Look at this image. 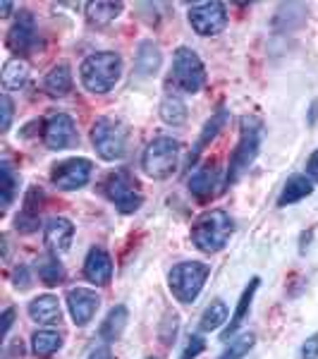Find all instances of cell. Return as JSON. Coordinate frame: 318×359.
I'll list each match as a JSON object with an SVG mask.
<instances>
[{
    "label": "cell",
    "mask_w": 318,
    "mask_h": 359,
    "mask_svg": "<svg viewBox=\"0 0 318 359\" xmlns=\"http://www.w3.org/2000/svg\"><path fill=\"white\" fill-rule=\"evenodd\" d=\"M120 74H123V60H120L118 53H111V50L89 55L79 67L84 89L91 91V94H108L120 82Z\"/></svg>",
    "instance_id": "obj_1"
},
{
    "label": "cell",
    "mask_w": 318,
    "mask_h": 359,
    "mask_svg": "<svg viewBox=\"0 0 318 359\" xmlns=\"http://www.w3.org/2000/svg\"><path fill=\"white\" fill-rule=\"evenodd\" d=\"M233 233H235V223L230 218V213L221 211V208H211V211L201 213L196 218L192 228V240L201 252L216 254L228 245Z\"/></svg>",
    "instance_id": "obj_2"
},
{
    "label": "cell",
    "mask_w": 318,
    "mask_h": 359,
    "mask_svg": "<svg viewBox=\"0 0 318 359\" xmlns=\"http://www.w3.org/2000/svg\"><path fill=\"white\" fill-rule=\"evenodd\" d=\"M261 139H263V123L254 115H244L240 123V142L233 154L228 168V184H235L237 180L249 170V165L256 161L258 149H261Z\"/></svg>",
    "instance_id": "obj_3"
},
{
    "label": "cell",
    "mask_w": 318,
    "mask_h": 359,
    "mask_svg": "<svg viewBox=\"0 0 318 359\" xmlns=\"http://www.w3.org/2000/svg\"><path fill=\"white\" fill-rule=\"evenodd\" d=\"M208 276H211V266L204 262H182L167 276V285H170L172 294L177 302L192 304L204 290Z\"/></svg>",
    "instance_id": "obj_4"
},
{
    "label": "cell",
    "mask_w": 318,
    "mask_h": 359,
    "mask_svg": "<svg viewBox=\"0 0 318 359\" xmlns=\"http://www.w3.org/2000/svg\"><path fill=\"white\" fill-rule=\"evenodd\" d=\"M182 154V144L172 137H158L144 149L141 168L148 177L165 180L177 170V161Z\"/></svg>",
    "instance_id": "obj_5"
},
{
    "label": "cell",
    "mask_w": 318,
    "mask_h": 359,
    "mask_svg": "<svg viewBox=\"0 0 318 359\" xmlns=\"http://www.w3.org/2000/svg\"><path fill=\"white\" fill-rule=\"evenodd\" d=\"M127 132L125 123L115 118H98L91 130V142H94L96 154L103 161H120L127 154Z\"/></svg>",
    "instance_id": "obj_6"
},
{
    "label": "cell",
    "mask_w": 318,
    "mask_h": 359,
    "mask_svg": "<svg viewBox=\"0 0 318 359\" xmlns=\"http://www.w3.org/2000/svg\"><path fill=\"white\" fill-rule=\"evenodd\" d=\"M206 82V69L201 57L192 48H177L172 57L170 86L182 94H196Z\"/></svg>",
    "instance_id": "obj_7"
},
{
    "label": "cell",
    "mask_w": 318,
    "mask_h": 359,
    "mask_svg": "<svg viewBox=\"0 0 318 359\" xmlns=\"http://www.w3.org/2000/svg\"><path fill=\"white\" fill-rule=\"evenodd\" d=\"M103 192L113 201L120 213H134L141 206L144 196L130 170H115L103 180Z\"/></svg>",
    "instance_id": "obj_8"
},
{
    "label": "cell",
    "mask_w": 318,
    "mask_h": 359,
    "mask_svg": "<svg viewBox=\"0 0 318 359\" xmlns=\"http://www.w3.org/2000/svg\"><path fill=\"white\" fill-rule=\"evenodd\" d=\"M189 25L199 36H216L228 27V10L223 3H199L189 8Z\"/></svg>",
    "instance_id": "obj_9"
},
{
    "label": "cell",
    "mask_w": 318,
    "mask_h": 359,
    "mask_svg": "<svg viewBox=\"0 0 318 359\" xmlns=\"http://www.w3.org/2000/svg\"><path fill=\"white\" fill-rule=\"evenodd\" d=\"M79 142L77 125L67 113H55L43 125V144L50 151H65Z\"/></svg>",
    "instance_id": "obj_10"
},
{
    "label": "cell",
    "mask_w": 318,
    "mask_h": 359,
    "mask_svg": "<svg viewBox=\"0 0 318 359\" xmlns=\"http://www.w3.org/2000/svg\"><path fill=\"white\" fill-rule=\"evenodd\" d=\"M91 170H94V163H91L89 158H67L53 168L50 180H53V184L57 189L72 192V189H79L89 182Z\"/></svg>",
    "instance_id": "obj_11"
},
{
    "label": "cell",
    "mask_w": 318,
    "mask_h": 359,
    "mask_svg": "<svg viewBox=\"0 0 318 359\" xmlns=\"http://www.w3.org/2000/svg\"><path fill=\"white\" fill-rule=\"evenodd\" d=\"M98 306H101V297L96 294V290H89V287H72V290L67 292V309L77 326H86V323L94 318Z\"/></svg>",
    "instance_id": "obj_12"
},
{
    "label": "cell",
    "mask_w": 318,
    "mask_h": 359,
    "mask_svg": "<svg viewBox=\"0 0 318 359\" xmlns=\"http://www.w3.org/2000/svg\"><path fill=\"white\" fill-rule=\"evenodd\" d=\"M36 20L32 13H20V17L15 20V25L8 32V48L13 53H27L36 46Z\"/></svg>",
    "instance_id": "obj_13"
},
{
    "label": "cell",
    "mask_w": 318,
    "mask_h": 359,
    "mask_svg": "<svg viewBox=\"0 0 318 359\" xmlns=\"http://www.w3.org/2000/svg\"><path fill=\"white\" fill-rule=\"evenodd\" d=\"M84 276L94 285H108L113 278V259L103 247H91L84 262Z\"/></svg>",
    "instance_id": "obj_14"
},
{
    "label": "cell",
    "mask_w": 318,
    "mask_h": 359,
    "mask_svg": "<svg viewBox=\"0 0 318 359\" xmlns=\"http://www.w3.org/2000/svg\"><path fill=\"white\" fill-rule=\"evenodd\" d=\"M72 237H74V225H72V221H67V218H50V221L46 223L43 240L53 254L69 252Z\"/></svg>",
    "instance_id": "obj_15"
},
{
    "label": "cell",
    "mask_w": 318,
    "mask_h": 359,
    "mask_svg": "<svg viewBox=\"0 0 318 359\" xmlns=\"http://www.w3.org/2000/svg\"><path fill=\"white\" fill-rule=\"evenodd\" d=\"M29 316H32V321H36V323L53 326V323H60L62 311H60V304H57V299L53 294H41V297L29 302Z\"/></svg>",
    "instance_id": "obj_16"
},
{
    "label": "cell",
    "mask_w": 318,
    "mask_h": 359,
    "mask_svg": "<svg viewBox=\"0 0 318 359\" xmlns=\"http://www.w3.org/2000/svg\"><path fill=\"white\" fill-rule=\"evenodd\" d=\"M258 278H251L249 280V285L244 287V292H242V297H240V302H237V309H235V314L230 316V321H228V328L223 331V340L225 343H230V335H235L237 333V328L242 326V321H244V316L249 314V306L254 302V294H256L258 290Z\"/></svg>",
    "instance_id": "obj_17"
},
{
    "label": "cell",
    "mask_w": 318,
    "mask_h": 359,
    "mask_svg": "<svg viewBox=\"0 0 318 359\" xmlns=\"http://www.w3.org/2000/svg\"><path fill=\"white\" fill-rule=\"evenodd\" d=\"M311 192H314V184H311V180L306 175H292L290 180L285 182V187H282L280 196H277V206H292L297 204V201L306 199Z\"/></svg>",
    "instance_id": "obj_18"
},
{
    "label": "cell",
    "mask_w": 318,
    "mask_h": 359,
    "mask_svg": "<svg viewBox=\"0 0 318 359\" xmlns=\"http://www.w3.org/2000/svg\"><path fill=\"white\" fill-rule=\"evenodd\" d=\"M62 347V335L57 331H36L32 335V352L39 359H50Z\"/></svg>",
    "instance_id": "obj_19"
},
{
    "label": "cell",
    "mask_w": 318,
    "mask_h": 359,
    "mask_svg": "<svg viewBox=\"0 0 318 359\" xmlns=\"http://www.w3.org/2000/svg\"><path fill=\"white\" fill-rule=\"evenodd\" d=\"M127 318H130V314H127V306H113L111 314L106 316V321H103L101 331H98V335H101L106 343H115V340L123 335L125 326H127Z\"/></svg>",
    "instance_id": "obj_20"
},
{
    "label": "cell",
    "mask_w": 318,
    "mask_h": 359,
    "mask_svg": "<svg viewBox=\"0 0 318 359\" xmlns=\"http://www.w3.org/2000/svg\"><path fill=\"white\" fill-rule=\"evenodd\" d=\"M43 89L48 91L50 96H67L69 91H72V72H69V67L55 65L48 74H46Z\"/></svg>",
    "instance_id": "obj_21"
},
{
    "label": "cell",
    "mask_w": 318,
    "mask_h": 359,
    "mask_svg": "<svg viewBox=\"0 0 318 359\" xmlns=\"http://www.w3.org/2000/svg\"><path fill=\"white\" fill-rule=\"evenodd\" d=\"M137 72L141 74V77H151V74L158 72L160 67V50L158 46L151 43V41H144L139 46V53H137Z\"/></svg>",
    "instance_id": "obj_22"
},
{
    "label": "cell",
    "mask_w": 318,
    "mask_h": 359,
    "mask_svg": "<svg viewBox=\"0 0 318 359\" xmlns=\"http://www.w3.org/2000/svg\"><path fill=\"white\" fill-rule=\"evenodd\" d=\"M160 118L163 123L172 125V127H180L187 120V106L177 94H167L163 101H160Z\"/></svg>",
    "instance_id": "obj_23"
},
{
    "label": "cell",
    "mask_w": 318,
    "mask_h": 359,
    "mask_svg": "<svg viewBox=\"0 0 318 359\" xmlns=\"http://www.w3.org/2000/svg\"><path fill=\"white\" fill-rule=\"evenodd\" d=\"M123 8H125L123 3H103V0H96V3L86 5V17H89V22L103 27V25H111L115 17H120Z\"/></svg>",
    "instance_id": "obj_24"
},
{
    "label": "cell",
    "mask_w": 318,
    "mask_h": 359,
    "mask_svg": "<svg viewBox=\"0 0 318 359\" xmlns=\"http://www.w3.org/2000/svg\"><path fill=\"white\" fill-rule=\"evenodd\" d=\"M29 79V65L20 57H13V60L5 62L3 67V86L5 91H13V89H20L25 86Z\"/></svg>",
    "instance_id": "obj_25"
},
{
    "label": "cell",
    "mask_w": 318,
    "mask_h": 359,
    "mask_svg": "<svg viewBox=\"0 0 318 359\" xmlns=\"http://www.w3.org/2000/svg\"><path fill=\"white\" fill-rule=\"evenodd\" d=\"M36 273L41 278L43 285L48 287H55L62 283V278H65V271H62V264L57 262L55 254H50V257H41L36 262Z\"/></svg>",
    "instance_id": "obj_26"
},
{
    "label": "cell",
    "mask_w": 318,
    "mask_h": 359,
    "mask_svg": "<svg viewBox=\"0 0 318 359\" xmlns=\"http://www.w3.org/2000/svg\"><path fill=\"white\" fill-rule=\"evenodd\" d=\"M213 187H216V172L213 168H199L192 177H189V192L196 199H208L213 196Z\"/></svg>",
    "instance_id": "obj_27"
},
{
    "label": "cell",
    "mask_w": 318,
    "mask_h": 359,
    "mask_svg": "<svg viewBox=\"0 0 318 359\" xmlns=\"http://www.w3.org/2000/svg\"><path fill=\"white\" fill-rule=\"evenodd\" d=\"M225 321H228V304L223 299H213L201 316V331H218Z\"/></svg>",
    "instance_id": "obj_28"
},
{
    "label": "cell",
    "mask_w": 318,
    "mask_h": 359,
    "mask_svg": "<svg viewBox=\"0 0 318 359\" xmlns=\"http://www.w3.org/2000/svg\"><path fill=\"white\" fill-rule=\"evenodd\" d=\"M225 120H228V113H225V111H218L216 115H213L211 120H208V123H206V127H204V132H201V137H199V142H196V147H194V154H192V158H189V161H194L196 156H199L201 151H204V147H206V144L211 142V139H216V135H218V132L223 130Z\"/></svg>",
    "instance_id": "obj_29"
},
{
    "label": "cell",
    "mask_w": 318,
    "mask_h": 359,
    "mask_svg": "<svg viewBox=\"0 0 318 359\" xmlns=\"http://www.w3.org/2000/svg\"><path fill=\"white\" fill-rule=\"evenodd\" d=\"M256 343V335L254 333H242L240 338L230 340V345L225 347V352L218 359H244L249 355V350Z\"/></svg>",
    "instance_id": "obj_30"
},
{
    "label": "cell",
    "mask_w": 318,
    "mask_h": 359,
    "mask_svg": "<svg viewBox=\"0 0 318 359\" xmlns=\"http://www.w3.org/2000/svg\"><path fill=\"white\" fill-rule=\"evenodd\" d=\"M0 177H3V211H8L17 192V175L8 161H3V165H0Z\"/></svg>",
    "instance_id": "obj_31"
},
{
    "label": "cell",
    "mask_w": 318,
    "mask_h": 359,
    "mask_svg": "<svg viewBox=\"0 0 318 359\" xmlns=\"http://www.w3.org/2000/svg\"><path fill=\"white\" fill-rule=\"evenodd\" d=\"M17 230L20 233H34V230H39V213H32V211H22L20 216H17Z\"/></svg>",
    "instance_id": "obj_32"
},
{
    "label": "cell",
    "mask_w": 318,
    "mask_h": 359,
    "mask_svg": "<svg viewBox=\"0 0 318 359\" xmlns=\"http://www.w3.org/2000/svg\"><path fill=\"white\" fill-rule=\"evenodd\" d=\"M204 347H206L204 338H201V335H192V338H189V343H187V347H184V352H182L180 359H194L201 350H204Z\"/></svg>",
    "instance_id": "obj_33"
},
{
    "label": "cell",
    "mask_w": 318,
    "mask_h": 359,
    "mask_svg": "<svg viewBox=\"0 0 318 359\" xmlns=\"http://www.w3.org/2000/svg\"><path fill=\"white\" fill-rule=\"evenodd\" d=\"M0 108H3V123H0V130L8 132L10 130V120H13V101H10L8 94H3V98H0Z\"/></svg>",
    "instance_id": "obj_34"
},
{
    "label": "cell",
    "mask_w": 318,
    "mask_h": 359,
    "mask_svg": "<svg viewBox=\"0 0 318 359\" xmlns=\"http://www.w3.org/2000/svg\"><path fill=\"white\" fill-rule=\"evenodd\" d=\"M302 359H318V333L304 340L302 345Z\"/></svg>",
    "instance_id": "obj_35"
},
{
    "label": "cell",
    "mask_w": 318,
    "mask_h": 359,
    "mask_svg": "<svg viewBox=\"0 0 318 359\" xmlns=\"http://www.w3.org/2000/svg\"><path fill=\"white\" fill-rule=\"evenodd\" d=\"M15 287H20V290H27L29 285H32V283H29V273H27V269L25 266H20V269L15 271Z\"/></svg>",
    "instance_id": "obj_36"
},
{
    "label": "cell",
    "mask_w": 318,
    "mask_h": 359,
    "mask_svg": "<svg viewBox=\"0 0 318 359\" xmlns=\"http://www.w3.org/2000/svg\"><path fill=\"white\" fill-rule=\"evenodd\" d=\"M306 172H309L314 180H318V151L311 154V158L306 161Z\"/></svg>",
    "instance_id": "obj_37"
},
{
    "label": "cell",
    "mask_w": 318,
    "mask_h": 359,
    "mask_svg": "<svg viewBox=\"0 0 318 359\" xmlns=\"http://www.w3.org/2000/svg\"><path fill=\"white\" fill-rule=\"evenodd\" d=\"M13 318H15V309H5L3 311V338L10 333V328H13Z\"/></svg>",
    "instance_id": "obj_38"
},
{
    "label": "cell",
    "mask_w": 318,
    "mask_h": 359,
    "mask_svg": "<svg viewBox=\"0 0 318 359\" xmlns=\"http://www.w3.org/2000/svg\"><path fill=\"white\" fill-rule=\"evenodd\" d=\"M89 359H113V355H111V347H98V350L91 352Z\"/></svg>",
    "instance_id": "obj_39"
},
{
    "label": "cell",
    "mask_w": 318,
    "mask_h": 359,
    "mask_svg": "<svg viewBox=\"0 0 318 359\" xmlns=\"http://www.w3.org/2000/svg\"><path fill=\"white\" fill-rule=\"evenodd\" d=\"M316 120H318V101H314V103H311V115H309V123L314 125Z\"/></svg>",
    "instance_id": "obj_40"
},
{
    "label": "cell",
    "mask_w": 318,
    "mask_h": 359,
    "mask_svg": "<svg viewBox=\"0 0 318 359\" xmlns=\"http://www.w3.org/2000/svg\"><path fill=\"white\" fill-rule=\"evenodd\" d=\"M0 8H3V15H8L10 10H13V3H3V5H0Z\"/></svg>",
    "instance_id": "obj_41"
}]
</instances>
